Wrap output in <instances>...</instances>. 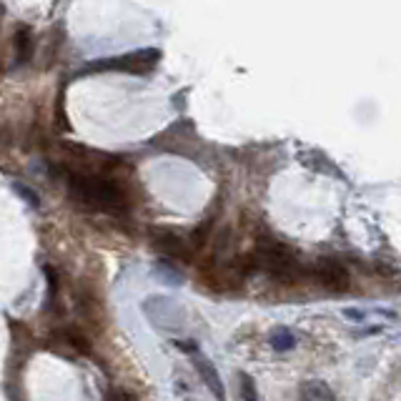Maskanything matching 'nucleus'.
<instances>
[{
    "mask_svg": "<svg viewBox=\"0 0 401 401\" xmlns=\"http://www.w3.org/2000/svg\"><path fill=\"white\" fill-rule=\"evenodd\" d=\"M46 274H48V286H50V294H48V299L53 301L55 299V289H58V279H55V274L50 269H46Z\"/></svg>",
    "mask_w": 401,
    "mask_h": 401,
    "instance_id": "obj_16",
    "label": "nucleus"
},
{
    "mask_svg": "<svg viewBox=\"0 0 401 401\" xmlns=\"http://www.w3.org/2000/svg\"><path fill=\"white\" fill-rule=\"evenodd\" d=\"M70 343H73L75 348H80V351H90L88 341H85V336H78V333H68Z\"/></svg>",
    "mask_w": 401,
    "mask_h": 401,
    "instance_id": "obj_15",
    "label": "nucleus"
},
{
    "mask_svg": "<svg viewBox=\"0 0 401 401\" xmlns=\"http://www.w3.org/2000/svg\"><path fill=\"white\" fill-rule=\"evenodd\" d=\"M156 246L164 251V254H169V256H176V254H181L183 251V243H181V238H176V236H169V233H164V236H156Z\"/></svg>",
    "mask_w": 401,
    "mask_h": 401,
    "instance_id": "obj_9",
    "label": "nucleus"
},
{
    "mask_svg": "<svg viewBox=\"0 0 401 401\" xmlns=\"http://www.w3.org/2000/svg\"><path fill=\"white\" fill-rule=\"evenodd\" d=\"M269 343L274 351H291V348H296V336L294 331H289V328H274L269 336Z\"/></svg>",
    "mask_w": 401,
    "mask_h": 401,
    "instance_id": "obj_8",
    "label": "nucleus"
},
{
    "mask_svg": "<svg viewBox=\"0 0 401 401\" xmlns=\"http://www.w3.org/2000/svg\"><path fill=\"white\" fill-rule=\"evenodd\" d=\"M301 401H336L331 386L319 379H311L301 386Z\"/></svg>",
    "mask_w": 401,
    "mask_h": 401,
    "instance_id": "obj_7",
    "label": "nucleus"
},
{
    "mask_svg": "<svg viewBox=\"0 0 401 401\" xmlns=\"http://www.w3.org/2000/svg\"><path fill=\"white\" fill-rule=\"evenodd\" d=\"M156 274H161V276H166V279H171L169 284H181V274H178V271L171 269L169 261H159V264H156Z\"/></svg>",
    "mask_w": 401,
    "mask_h": 401,
    "instance_id": "obj_12",
    "label": "nucleus"
},
{
    "mask_svg": "<svg viewBox=\"0 0 401 401\" xmlns=\"http://www.w3.org/2000/svg\"><path fill=\"white\" fill-rule=\"evenodd\" d=\"M196 369H198L203 384L208 386V391L216 396V401H226V389H223V381H221V376H218L216 366H213L206 356L198 354V356H196Z\"/></svg>",
    "mask_w": 401,
    "mask_h": 401,
    "instance_id": "obj_6",
    "label": "nucleus"
},
{
    "mask_svg": "<svg viewBox=\"0 0 401 401\" xmlns=\"http://www.w3.org/2000/svg\"><path fill=\"white\" fill-rule=\"evenodd\" d=\"M241 396L243 401H259V394H256V381L248 374H241Z\"/></svg>",
    "mask_w": 401,
    "mask_h": 401,
    "instance_id": "obj_10",
    "label": "nucleus"
},
{
    "mask_svg": "<svg viewBox=\"0 0 401 401\" xmlns=\"http://www.w3.org/2000/svg\"><path fill=\"white\" fill-rule=\"evenodd\" d=\"M13 188H16L18 196H23V198H28V203H31L33 208H38V193H33L28 186H21V183H13Z\"/></svg>",
    "mask_w": 401,
    "mask_h": 401,
    "instance_id": "obj_13",
    "label": "nucleus"
},
{
    "mask_svg": "<svg viewBox=\"0 0 401 401\" xmlns=\"http://www.w3.org/2000/svg\"><path fill=\"white\" fill-rule=\"evenodd\" d=\"M161 53L156 48H146V50H136V53L118 55V58H106V60H95L85 68V73H93V70H128V73H143V70H151L159 63Z\"/></svg>",
    "mask_w": 401,
    "mask_h": 401,
    "instance_id": "obj_2",
    "label": "nucleus"
},
{
    "mask_svg": "<svg viewBox=\"0 0 401 401\" xmlns=\"http://www.w3.org/2000/svg\"><path fill=\"white\" fill-rule=\"evenodd\" d=\"M259 259L261 266L269 269L276 276H294L296 274V259L291 256L289 248L279 246V243L264 241L259 246Z\"/></svg>",
    "mask_w": 401,
    "mask_h": 401,
    "instance_id": "obj_4",
    "label": "nucleus"
},
{
    "mask_svg": "<svg viewBox=\"0 0 401 401\" xmlns=\"http://www.w3.org/2000/svg\"><path fill=\"white\" fill-rule=\"evenodd\" d=\"M68 191L78 203L88 208H98V211H118V208H123V193L118 191V186L106 178H98V176L73 173L68 181Z\"/></svg>",
    "mask_w": 401,
    "mask_h": 401,
    "instance_id": "obj_1",
    "label": "nucleus"
},
{
    "mask_svg": "<svg viewBox=\"0 0 401 401\" xmlns=\"http://www.w3.org/2000/svg\"><path fill=\"white\" fill-rule=\"evenodd\" d=\"M106 401H136V396L128 394V391H123V389H113V391H108Z\"/></svg>",
    "mask_w": 401,
    "mask_h": 401,
    "instance_id": "obj_14",
    "label": "nucleus"
},
{
    "mask_svg": "<svg viewBox=\"0 0 401 401\" xmlns=\"http://www.w3.org/2000/svg\"><path fill=\"white\" fill-rule=\"evenodd\" d=\"M314 276H316L319 284L331 291H341L348 286V271L333 259H319L314 266Z\"/></svg>",
    "mask_w": 401,
    "mask_h": 401,
    "instance_id": "obj_5",
    "label": "nucleus"
},
{
    "mask_svg": "<svg viewBox=\"0 0 401 401\" xmlns=\"http://www.w3.org/2000/svg\"><path fill=\"white\" fill-rule=\"evenodd\" d=\"M31 50H33L31 33H28V31H21V33H18V55H21L23 60H28V58H31Z\"/></svg>",
    "mask_w": 401,
    "mask_h": 401,
    "instance_id": "obj_11",
    "label": "nucleus"
},
{
    "mask_svg": "<svg viewBox=\"0 0 401 401\" xmlns=\"http://www.w3.org/2000/svg\"><path fill=\"white\" fill-rule=\"evenodd\" d=\"M343 316H348V319H359V321H364L366 314H364V311H356V309H346V311H343Z\"/></svg>",
    "mask_w": 401,
    "mask_h": 401,
    "instance_id": "obj_17",
    "label": "nucleus"
},
{
    "mask_svg": "<svg viewBox=\"0 0 401 401\" xmlns=\"http://www.w3.org/2000/svg\"><path fill=\"white\" fill-rule=\"evenodd\" d=\"M143 311L151 319V324L164 331H176V328L183 326V309L176 304L173 299H166V296H151V299L143 304Z\"/></svg>",
    "mask_w": 401,
    "mask_h": 401,
    "instance_id": "obj_3",
    "label": "nucleus"
}]
</instances>
